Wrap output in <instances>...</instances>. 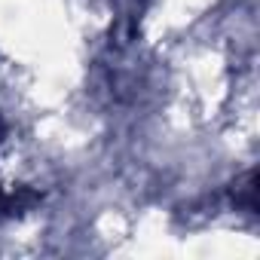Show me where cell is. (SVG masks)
I'll use <instances>...</instances> for the list:
<instances>
[{
    "label": "cell",
    "mask_w": 260,
    "mask_h": 260,
    "mask_svg": "<svg viewBox=\"0 0 260 260\" xmlns=\"http://www.w3.org/2000/svg\"><path fill=\"white\" fill-rule=\"evenodd\" d=\"M150 0H113V40L119 46H125L128 40L135 37L138 22L144 16Z\"/></svg>",
    "instance_id": "6da1fadb"
},
{
    "label": "cell",
    "mask_w": 260,
    "mask_h": 260,
    "mask_svg": "<svg viewBox=\"0 0 260 260\" xmlns=\"http://www.w3.org/2000/svg\"><path fill=\"white\" fill-rule=\"evenodd\" d=\"M0 135H4V122H0ZM7 199H4V190H0V205H4Z\"/></svg>",
    "instance_id": "7a4b0ae2"
}]
</instances>
